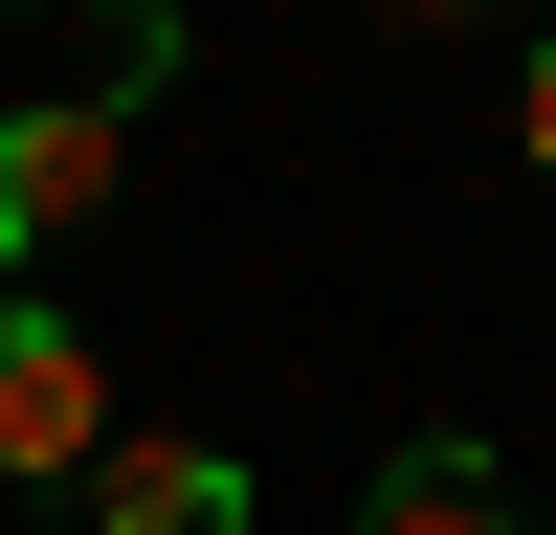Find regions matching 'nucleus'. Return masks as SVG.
<instances>
[{
  "instance_id": "f257e3e1",
  "label": "nucleus",
  "mask_w": 556,
  "mask_h": 535,
  "mask_svg": "<svg viewBox=\"0 0 556 535\" xmlns=\"http://www.w3.org/2000/svg\"><path fill=\"white\" fill-rule=\"evenodd\" d=\"M112 201H134V112H112V89H45V112H0V268L89 246Z\"/></svg>"
},
{
  "instance_id": "f03ea898",
  "label": "nucleus",
  "mask_w": 556,
  "mask_h": 535,
  "mask_svg": "<svg viewBox=\"0 0 556 535\" xmlns=\"http://www.w3.org/2000/svg\"><path fill=\"white\" fill-rule=\"evenodd\" d=\"M89 446H112V380H89V335L45 290H0V490H67Z\"/></svg>"
},
{
  "instance_id": "7ed1b4c3",
  "label": "nucleus",
  "mask_w": 556,
  "mask_h": 535,
  "mask_svg": "<svg viewBox=\"0 0 556 535\" xmlns=\"http://www.w3.org/2000/svg\"><path fill=\"white\" fill-rule=\"evenodd\" d=\"M67 490H89V535H245V446H201V424H112Z\"/></svg>"
},
{
  "instance_id": "20e7f679",
  "label": "nucleus",
  "mask_w": 556,
  "mask_h": 535,
  "mask_svg": "<svg viewBox=\"0 0 556 535\" xmlns=\"http://www.w3.org/2000/svg\"><path fill=\"white\" fill-rule=\"evenodd\" d=\"M356 535H534V513H513V469H490L468 424H424V446H379V490H356Z\"/></svg>"
},
{
  "instance_id": "39448f33",
  "label": "nucleus",
  "mask_w": 556,
  "mask_h": 535,
  "mask_svg": "<svg viewBox=\"0 0 556 535\" xmlns=\"http://www.w3.org/2000/svg\"><path fill=\"white\" fill-rule=\"evenodd\" d=\"M89 89H112V112H156V89H178V23H156V0H134V23H89Z\"/></svg>"
},
{
  "instance_id": "423d86ee",
  "label": "nucleus",
  "mask_w": 556,
  "mask_h": 535,
  "mask_svg": "<svg viewBox=\"0 0 556 535\" xmlns=\"http://www.w3.org/2000/svg\"><path fill=\"white\" fill-rule=\"evenodd\" d=\"M513 157H534V178H556V45H534V89H513Z\"/></svg>"
}]
</instances>
